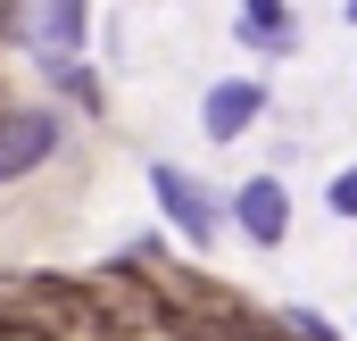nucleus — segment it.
<instances>
[{
  "label": "nucleus",
  "instance_id": "f257e3e1",
  "mask_svg": "<svg viewBox=\"0 0 357 341\" xmlns=\"http://www.w3.org/2000/svg\"><path fill=\"white\" fill-rule=\"evenodd\" d=\"M50 150H59V117H50V108H8V117H0V183L33 175Z\"/></svg>",
  "mask_w": 357,
  "mask_h": 341
},
{
  "label": "nucleus",
  "instance_id": "f03ea898",
  "mask_svg": "<svg viewBox=\"0 0 357 341\" xmlns=\"http://www.w3.org/2000/svg\"><path fill=\"white\" fill-rule=\"evenodd\" d=\"M25 34H33L42 67L67 75V59H75V42H84V0H25Z\"/></svg>",
  "mask_w": 357,
  "mask_h": 341
},
{
  "label": "nucleus",
  "instance_id": "7ed1b4c3",
  "mask_svg": "<svg viewBox=\"0 0 357 341\" xmlns=\"http://www.w3.org/2000/svg\"><path fill=\"white\" fill-rule=\"evenodd\" d=\"M150 191L167 200V217L183 225V242H216V208L199 200V183H191L183 167H158V175H150Z\"/></svg>",
  "mask_w": 357,
  "mask_h": 341
},
{
  "label": "nucleus",
  "instance_id": "20e7f679",
  "mask_svg": "<svg viewBox=\"0 0 357 341\" xmlns=\"http://www.w3.org/2000/svg\"><path fill=\"white\" fill-rule=\"evenodd\" d=\"M233 217H241V233H250L258 250H274V242H282V225H291V217H282V183H274V175H258V183H241Z\"/></svg>",
  "mask_w": 357,
  "mask_h": 341
},
{
  "label": "nucleus",
  "instance_id": "39448f33",
  "mask_svg": "<svg viewBox=\"0 0 357 341\" xmlns=\"http://www.w3.org/2000/svg\"><path fill=\"white\" fill-rule=\"evenodd\" d=\"M258 108H266V92H258V84H216L208 100H199V125H208L216 142H233V133H250Z\"/></svg>",
  "mask_w": 357,
  "mask_h": 341
},
{
  "label": "nucleus",
  "instance_id": "423d86ee",
  "mask_svg": "<svg viewBox=\"0 0 357 341\" xmlns=\"http://www.w3.org/2000/svg\"><path fill=\"white\" fill-rule=\"evenodd\" d=\"M241 34H250V42H274V50H291V42H299V25H291V17H282L274 0H250V17H241Z\"/></svg>",
  "mask_w": 357,
  "mask_h": 341
},
{
  "label": "nucleus",
  "instance_id": "0eeeda50",
  "mask_svg": "<svg viewBox=\"0 0 357 341\" xmlns=\"http://www.w3.org/2000/svg\"><path fill=\"white\" fill-rule=\"evenodd\" d=\"M324 200H333V217H349V225H357V167L333 175V191H324Z\"/></svg>",
  "mask_w": 357,
  "mask_h": 341
},
{
  "label": "nucleus",
  "instance_id": "6e6552de",
  "mask_svg": "<svg viewBox=\"0 0 357 341\" xmlns=\"http://www.w3.org/2000/svg\"><path fill=\"white\" fill-rule=\"evenodd\" d=\"M291 325H299V333H307V341H333V325H324L316 308H291Z\"/></svg>",
  "mask_w": 357,
  "mask_h": 341
},
{
  "label": "nucleus",
  "instance_id": "1a4fd4ad",
  "mask_svg": "<svg viewBox=\"0 0 357 341\" xmlns=\"http://www.w3.org/2000/svg\"><path fill=\"white\" fill-rule=\"evenodd\" d=\"M349 25H357V0H349Z\"/></svg>",
  "mask_w": 357,
  "mask_h": 341
}]
</instances>
